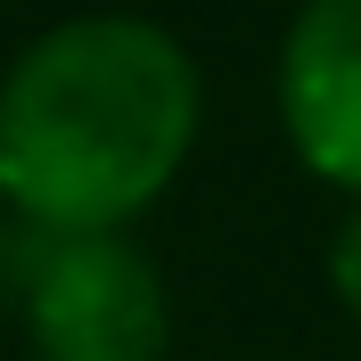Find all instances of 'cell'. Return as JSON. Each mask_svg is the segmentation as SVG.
<instances>
[{"instance_id": "cell-5", "label": "cell", "mask_w": 361, "mask_h": 361, "mask_svg": "<svg viewBox=\"0 0 361 361\" xmlns=\"http://www.w3.org/2000/svg\"><path fill=\"white\" fill-rule=\"evenodd\" d=\"M8 255H17V214H8V197H0V271H8Z\"/></svg>"}, {"instance_id": "cell-1", "label": "cell", "mask_w": 361, "mask_h": 361, "mask_svg": "<svg viewBox=\"0 0 361 361\" xmlns=\"http://www.w3.org/2000/svg\"><path fill=\"white\" fill-rule=\"evenodd\" d=\"M205 90L148 17H66L0 74V197L25 230H123L173 189Z\"/></svg>"}, {"instance_id": "cell-3", "label": "cell", "mask_w": 361, "mask_h": 361, "mask_svg": "<svg viewBox=\"0 0 361 361\" xmlns=\"http://www.w3.org/2000/svg\"><path fill=\"white\" fill-rule=\"evenodd\" d=\"M279 123L329 189L361 197V0H304L279 49Z\"/></svg>"}, {"instance_id": "cell-2", "label": "cell", "mask_w": 361, "mask_h": 361, "mask_svg": "<svg viewBox=\"0 0 361 361\" xmlns=\"http://www.w3.org/2000/svg\"><path fill=\"white\" fill-rule=\"evenodd\" d=\"M33 361H164L173 295L123 230H25L8 255Z\"/></svg>"}, {"instance_id": "cell-4", "label": "cell", "mask_w": 361, "mask_h": 361, "mask_svg": "<svg viewBox=\"0 0 361 361\" xmlns=\"http://www.w3.org/2000/svg\"><path fill=\"white\" fill-rule=\"evenodd\" d=\"M329 288H337V304L361 320V197H353V214L337 222V238H329Z\"/></svg>"}]
</instances>
